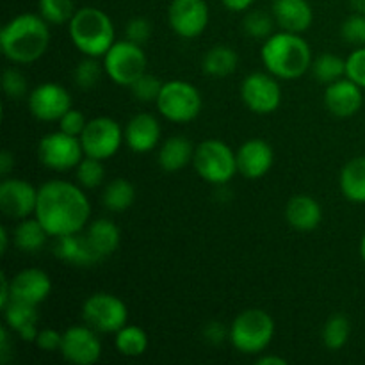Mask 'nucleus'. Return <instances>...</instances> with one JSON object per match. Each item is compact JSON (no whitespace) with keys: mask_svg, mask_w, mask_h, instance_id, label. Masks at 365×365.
<instances>
[{"mask_svg":"<svg viewBox=\"0 0 365 365\" xmlns=\"http://www.w3.org/2000/svg\"><path fill=\"white\" fill-rule=\"evenodd\" d=\"M34 216L50 237L57 239L86 230L91 217V203L78 184L48 180L38 187Z\"/></svg>","mask_w":365,"mask_h":365,"instance_id":"f257e3e1","label":"nucleus"},{"mask_svg":"<svg viewBox=\"0 0 365 365\" xmlns=\"http://www.w3.org/2000/svg\"><path fill=\"white\" fill-rule=\"evenodd\" d=\"M50 45V24L36 13L11 18L0 32V48L13 64H32L41 59Z\"/></svg>","mask_w":365,"mask_h":365,"instance_id":"f03ea898","label":"nucleus"},{"mask_svg":"<svg viewBox=\"0 0 365 365\" xmlns=\"http://www.w3.org/2000/svg\"><path fill=\"white\" fill-rule=\"evenodd\" d=\"M264 68L278 81H296L312 66V48L296 32L280 31L271 34L260 48Z\"/></svg>","mask_w":365,"mask_h":365,"instance_id":"7ed1b4c3","label":"nucleus"},{"mask_svg":"<svg viewBox=\"0 0 365 365\" xmlns=\"http://www.w3.org/2000/svg\"><path fill=\"white\" fill-rule=\"evenodd\" d=\"M71 43L82 56L100 57L114 45V24L106 11L98 7H82L75 11L68 24Z\"/></svg>","mask_w":365,"mask_h":365,"instance_id":"20e7f679","label":"nucleus"},{"mask_svg":"<svg viewBox=\"0 0 365 365\" xmlns=\"http://www.w3.org/2000/svg\"><path fill=\"white\" fill-rule=\"evenodd\" d=\"M274 337V319L262 309L242 310L230 324L228 341L242 355H259Z\"/></svg>","mask_w":365,"mask_h":365,"instance_id":"39448f33","label":"nucleus"},{"mask_svg":"<svg viewBox=\"0 0 365 365\" xmlns=\"http://www.w3.org/2000/svg\"><path fill=\"white\" fill-rule=\"evenodd\" d=\"M192 168L202 180L212 185H227L237 171V155L221 139H205L195 148Z\"/></svg>","mask_w":365,"mask_h":365,"instance_id":"423d86ee","label":"nucleus"},{"mask_svg":"<svg viewBox=\"0 0 365 365\" xmlns=\"http://www.w3.org/2000/svg\"><path fill=\"white\" fill-rule=\"evenodd\" d=\"M157 110L164 120L171 123H191L202 113V93L195 84L187 81L164 82L159 96H157Z\"/></svg>","mask_w":365,"mask_h":365,"instance_id":"0eeeda50","label":"nucleus"},{"mask_svg":"<svg viewBox=\"0 0 365 365\" xmlns=\"http://www.w3.org/2000/svg\"><path fill=\"white\" fill-rule=\"evenodd\" d=\"M106 75L118 86L130 88L141 75L146 73L148 59L138 43L128 41L127 38L121 41H114V45L107 50L102 57Z\"/></svg>","mask_w":365,"mask_h":365,"instance_id":"6e6552de","label":"nucleus"},{"mask_svg":"<svg viewBox=\"0 0 365 365\" xmlns=\"http://www.w3.org/2000/svg\"><path fill=\"white\" fill-rule=\"evenodd\" d=\"M82 319L98 334H116L128 323V309L118 296L95 292L82 305Z\"/></svg>","mask_w":365,"mask_h":365,"instance_id":"1a4fd4ad","label":"nucleus"},{"mask_svg":"<svg viewBox=\"0 0 365 365\" xmlns=\"http://www.w3.org/2000/svg\"><path fill=\"white\" fill-rule=\"evenodd\" d=\"M86 153L81 138L56 130L45 134L38 143V159L46 170L70 171L81 164Z\"/></svg>","mask_w":365,"mask_h":365,"instance_id":"9d476101","label":"nucleus"},{"mask_svg":"<svg viewBox=\"0 0 365 365\" xmlns=\"http://www.w3.org/2000/svg\"><path fill=\"white\" fill-rule=\"evenodd\" d=\"M125 141V128L114 118L96 116L88 121L81 134V143L88 157L107 160L118 153Z\"/></svg>","mask_w":365,"mask_h":365,"instance_id":"9b49d317","label":"nucleus"},{"mask_svg":"<svg viewBox=\"0 0 365 365\" xmlns=\"http://www.w3.org/2000/svg\"><path fill=\"white\" fill-rule=\"evenodd\" d=\"M241 98L255 114H271L282 106V88L269 71H253L241 84Z\"/></svg>","mask_w":365,"mask_h":365,"instance_id":"f8f14e48","label":"nucleus"},{"mask_svg":"<svg viewBox=\"0 0 365 365\" xmlns=\"http://www.w3.org/2000/svg\"><path fill=\"white\" fill-rule=\"evenodd\" d=\"M210 11L205 0H171L168 24L171 31L184 39H195L205 32Z\"/></svg>","mask_w":365,"mask_h":365,"instance_id":"ddd939ff","label":"nucleus"},{"mask_svg":"<svg viewBox=\"0 0 365 365\" xmlns=\"http://www.w3.org/2000/svg\"><path fill=\"white\" fill-rule=\"evenodd\" d=\"M73 107L70 91L57 82H43L29 93V110L45 123L59 121L66 110Z\"/></svg>","mask_w":365,"mask_h":365,"instance_id":"4468645a","label":"nucleus"},{"mask_svg":"<svg viewBox=\"0 0 365 365\" xmlns=\"http://www.w3.org/2000/svg\"><path fill=\"white\" fill-rule=\"evenodd\" d=\"M61 355L68 364L73 365H93L102 356V342L98 331L88 324L68 328L63 334L61 342Z\"/></svg>","mask_w":365,"mask_h":365,"instance_id":"2eb2a0df","label":"nucleus"},{"mask_svg":"<svg viewBox=\"0 0 365 365\" xmlns=\"http://www.w3.org/2000/svg\"><path fill=\"white\" fill-rule=\"evenodd\" d=\"M38 189L24 178L6 177L0 184V210L9 220H25L36 212Z\"/></svg>","mask_w":365,"mask_h":365,"instance_id":"dca6fc26","label":"nucleus"},{"mask_svg":"<svg viewBox=\"0 0 365 365\" xmlns=\"http://www.w3.org/2000/svg\"><path fill=\"white\" fill-rule=\"evenodd\" d=\"M235 155H237V171L248 180H259L266 177L274 163L273 146L257 138L242 143Z\"/></svg>","mask_w":365,"mask_h":365,"instance_id":"f3484780","label":"nucleus"},{"mask_svg":"<svg viewBox=\"0 0 365 365\" xmlns=\"http://www.w3.org/2000/svg\"><path fill=\"white\" fill-rule=\"evenodd\" d=\"M52 292V280L48 274L38 267H29L11 278V299L41 305Z\"/></svg>","mask_w":365,"mask_h":365,"instance_id":"a211bd4d","label":"nucleus"},{"mask_svg":"<svg viewBox=\"0 0 365 365\" xmlns=\"http://www.w3.org/2000/svg\"><path fill=\"white\" fill-rule=\"evenodd\" d=\"M324 106L337 118L355 116L364 106L362 88L348 77L328 84L324 89Z\"/></svg>","mask_w":365,"mask_h":365,"instance_id":"6ab92c4d","label":"nucleus"},{"mask_svg":"<svg viewBox=\"0 0 365 365\" xmlns=\"http://www.w3.org/2000/svg\"><path fill=\"white\" fill-rule=\"evenodd\" d=\"M53 255L75 267H93L100 260H103L100 253L93 248L84 230L57 237L56 246H53Z\"/></svg>","mask_w":365,"mask_h":365,"instance_id":"aec40b11","label":"nucleus"},{"mask_svg":"<svg viewBox=\"0 0 365 365\" xmlns=\"http://www.w3.org/2000/svg\"><path fill=\"white\" fill-rule=\"evenodd\" d=\"M271 14L280 31L303 34L314 24V9L309 0H273Z\"/></svg>","mask_w":365,"mask_h":365,"instance_id":"412c9836","label":"nucleus"},{"mask_svg":"<svg viewBox=\"0 0 365 365\" xmlns=\"http://www.w3.org/2000/svg\"><path fill=\"white\" fill-rule=\"evenodd\" d=\"M160 141V123L153 114L139 113L125 127V143L134 153H148Z\"/></svg>","mask_w":365,"mask_h":365,"instance_id":"4be33fe9","label":"nucleus"},{"mask_svg":"<svg viewBox=\"0 0 365 365\" xmlns=\"http://www.w3.org/2000/svg\"><path fill=\"white\" fill-rule=\"evenodd\" d=\"M2 312H4V321H6V327L9 328L13 334H16L18 337L25 342L36 341L39 331L38 305H31V303L11 299L9 305L4 307Z\"/></svg>","mask_w":365,"mask_h":365,"instance_id":"5701e85b","label":"nucleus"},{"mask_svg":"<svg viewBox=\"0 0 365 365\" xmlns=\"http://www.w3.org/2000/svg\"><path fill=\"white\" fill-rule=\"evenodd\" d=\"M285 220L294 230L312 232L323 221V207L309 195L292 196L285 207Z\"/></svg>","mask_w":365,"mask_h":365,"instance_id":"b1692460","label":"nucleus"},{"mask_svg":"<svg viewBox=\"0 0 365 365\" xmlns=\"http://www.w3.org/2000/svg\"><path fill=\"white\" fill-rule=\"evenodd\" d=\"M195 148L196 146H192V143L184 135L168 138L157 152L160 170L166 171V173H177V171L184 170L189 163H192Z\"/></svg>","mask_w":365,"mask_h":365,"instance_id":"393cba45","label":"nucleus"},{"mask_svg":"<svg viewBox=\"0 0 365 365\" xmlns=\"http://www.w3.org/2000/svg\"><path fill=\"white\" fill-rule=\"evenodd\" d=\"M86 235H88L89 242L93 245V248L100 253L102 259L113 255L118 248H120L121 242V232L116 225L110 220H95L93 223H89L86 227Z\"/></svg>","mask_w":365,"mask_h":365,"instance_id":"a878e982","label":"nucleus"},{"mask_svg":"<svg viewBox=\"0 0 365 365\" xmlns=\"http://www.w3.org/2000/svg\"><path fill=\"white\" fill-rule=\"evenodd\" d=\"M339 185L346 200L365 203V157H355L344 164Z\"/></svg>","mask_w":365,"mask_h":365,"instance_id":"bb28decb","label":"nucleus"},{"mask_svg":"<svg viewBox=\"0 0 365 365\" xmlns=\"http://www.w3.org/2000/svg\"><path fill=\"white\" fill-rule=\"evenodd\" d=\"M46 237H50L48 232L36 220V216L18 221L13 232L14 246L24 253H38L45 246Z\"/></svg>","mask_w":365,"mask_h":365,"instance_id":"cd10ccee","label":"nucleus"},{"mask_svg":"<svg viewBox=\"0 0 365 365\" xmlns=\"http://www.w3.org/2000/svg\"><path fill=\"white\" fill-rule=\"evenodd\" d=\"M239 66V56L232 46L216 45L203 56L202 68L209 77L223 78L234 73Z\"/></svg>","mask_w":365,"mask_h":365,"instance_id":"c85d7f7f","label":"nucleus"},{"mask_svg":"<svg viewBox=\"0 0 365 365\" xmlns=\"http://www.w3.org/2000/svg\"><path fill=\"white\" fill-rule=\"evenodd\" d=\"M135 200V189L127 178H114L103 187L102 203L110 212L121 214L132 207Z\"/></svg>","mask_w":365,"mask_h":365,"instance_id":"c756f323","label":"nucleus"},{"mask_svg":"<svg viewBox=\"0 0 365 365\" xmlns=\"http://www.w3.org/2000/svg\"><path fill=\"white\" fill-rule=\"evenodd\" d=\"M114 344L120 355L138 359L148 349V334L141 327L127 323L114 334Z\"/></svg>","mask_w":365,"mask_h":365,"instance_id":"7c9ffc66","label":"nucleus"},{"mask_svg":"<svg viewBox=\"0 0 365 365\" xmlns=\"http://www.w3.org/2000/svg\"><path fill=\"white\" fill-rule=\"evenodd\" d=\"M310 71L317 82L328 86L346 77V59L331 52H324L312 61Z\"/></svg>","mask_w":365,"mask_h":365,"instance_id":"2f4dec72","label":"nucleus"},{"mask_svg":"<svg viewBox=\"0 0 365 365\" xmlns=\"http://www.w3.org/2000/svg\"><path fill=\"white\" fill-rule=\"evenodd\" d=\"M351 335V323L344 314H335L324 323L323 331H321V341L323 346L330 351H339L344 348Z\"/></svg>","mask_w":365,"mask_h":365,"instance_id":"473e14b6","label":"nucleus"},{"mask_svg":"<svg viewBox=\"0 0 365 365\" xmlns=\"http://www.w3.org/2000/svg\"><path fill=\"white\" fill-rule=\"evenodd\" d=\"M274 21L273 14L262 9L246 11L245 20H242V31L253 39H262L266 41L271 34H274Z\"/></svg>","mask_w":365,"mask_h":365,"instance_id":"72a5a7b5","label":"nucleus"},{"mask_svg":"<svg viewBox=\"0 0 365 365\" xmlns=\"http://www.w3.org/2000/svg\"><path fill=\"white\" fill-rule=\"evenodd\" d=\"M103 73H106V68H103V63L100 61V57L84 56V59L78 61L77 66H75L73 82L77 84V88L88 91V89H93L95 86H98Z\"/></svg>","mask_w":365,"mask_h":365,"instance_id":"f704fd0d","label":"nucleus"},{"mask_svg":"<svg viewBox=\"0 0 365 365\" xmlns=\"http://www.w3.org/2000/svg\"><path fill=\"white\" fill-rule=\"evenodd\" d=\"M73 0H38V13L50 25H66L75 14Z\"/></svg>","mask_w":365,"mask_h":365,"instance_id":"c9c22d12","label":"nucleus"},{"mask_svg":"<svg viewBox=\"0 0 365 365\" xmlns=\"http://www.w3.org/2000/svg\"><path fill=\"white\" fill-rule=\"evenodd\" d=\"M102 163L103 160L86 155L81 160V164L75 168L77 184L82 189H96L103 184V180H106V170H103Z\"/></svg>","mask_w":365,"mask_h":365,"instance_id":"e433bc0d","label":"nucleus"},{"mask_svg":"<svg viewBox=\"0 0 365 365\" xmlns=\"http://www.w3.org/2000/svg\"><path fill=\"white\" fill-rule=\"evenodd\" d=\"M2 88L9 100H21L29 93L27 77L18 68H6L2 73Z\"/></svg>","mask_w":365,"mask_h":365,"instance_id":"4c0bfd02","label":"nucleus"},{"mask_svg":"<svg viewBox=\"0 0 365 365\" xmlns=\"http://www.w3.org/2000/svg\"><path fill=\"white\" fill-rule=\"evenodd\" d=\"M164 82H160L155 75L145 73L130 86L132 95H134L135 100L139 102H157V96H159L160 89H163Z\"/></svg>","mask_w":365,"mask_h":365,"instance_id":"58836bf2","label":"nucleus"},{"mask_svg":"<svg viewBox=\"0 0 365 365\" xmlns=\"http://www.w3.org/2000/svg\"><path fill=\"white\" fill-rule=\"evenodd\" d=\"M341 36L346 43L353 46L365 45V14L353 13L351 16L346 18L341 25Z\"/></svg>","mask_w":365,"mask_h":365,"instance_id":"ea45409f","label":"nucleus"},{"mask_svg":"<svg viewBox=\"0 0 365 365\" xmlns=\"http://www.w3.org/2000/svg\"><path fill=\"white\" fill-rule=\"evenodd\" d=\"M346 77L365 89V45L356 46L346 57Z\"/></svg>","mask_w":365,"mask_h":365,"instance_id":"a19ab883","label":"nucleus"},{"mask_svg":"<svg viewBox=\"0 0 365 365\" xmlns=\"http://www.w3.org/2000/svg\"><path fill=\"white\" fill-rule=\"evenodd\" d=\"M152 21L145 16H134L127 21L125 25V38L138 45H145L150 38H152Z\"/></svg>","mask_w":365,"mask_h":365,"instance_id":"79ce46f5","label":"nucleus"},{"mask_svg":"<svg viewBox=\"0 0 365 365\" xmlns=\"http://www.w3.org/2000/svg\"><path fill=\"white\" fill-rule=\"evenodd\" d=\"M88 121L89 120L86 118V114L82 113V110L73 109V107H71L70 110H66V113H64V116L61 118L57 123H59V130L61 132H64V134L75 135V138H81V134L84 132Z\"/></svg>","mask_w":365,"mask_h":365,"instance_id":"37998d69","label":"nucleus"},{"mask_svg":"<svg viewBox=\"0 0 365 365\" xmlns=\"http://www.w3.org/2000/svg\"><path fill=\"white\" fill-rule=\"evenodd\" d=\"M61 342H63V334H59L53 328H43L38 331V337H36L34 344L39 351L53 353L61 349Z\"/></svg>","mask_w":365,"mask_h":365,"instance_id":"c03bdc74","label":"nucleus"},{"mask_svg":"<svg viewBox=\"0 0 365 365\" xmlns=\"http://www.w3.org/2000/svg\"><path fill=\"white\" fill-rule=\"evenodd\" d=\"M202 335H203V341H205L207 344L220 346L228 339V335H230V328L225 327L221 321H209V323L203 327Z\"/></svg>","mask_w":365,"mask_h":365,"instance_id":"a18cd8bd","label":"nucleus"},{"mask_svg":"<svg viewBox=\"0 0 365 365\" xmlns=\"http://www.w3.org/2000/svg\"><path fill=\"white\" fill-rule=\"evenodd\" d=\"M11 334H13V331L7 327L0 328V364L4 365L9 364V360L13 359L14 355V342Z\"/></svg>","mask_w":365,"mask_h":365,"instance_id":"49530a36","label":"nucleus"},{"mask_svg":"<svg viewBox=\"0 0 365 365\" xmlns=\"http://www.w3.org/2000/svg\"><path fill=\"white\" fill-rule=\"evenodd\" d=\"M221 4L230 13H246V11L252 9L255 0H221Z\"/></svg>","mask_w":365,"mask_h":365,"instance_id":"de8ad7c7","label":"nucleus"},{"mask_svg":"<svg viewBox=\"0 0 365 365\" xmlns=\"http://www.w3.org/2000/svg\"><path fill=\"white\" fill-rule=\"evenodd\" d=\"M13 168H14V155L9 152V150H2V153H0V175H2L4 178L9 177Z\"/></svg>","mask_w":365,"mask_h":365,"instance_id":"09e8293b","label":"nucleus"},{"mask_svg":"<svg viewBox=\"0 0 365 365\" xmlns=\"http://www.w3.org/2000/svg\"><path fill=\"white\" fill-rule=\"evenodd\" d=\"M0 284H2V291H0V309H4L11 302V278H7L6 273H2L0 274Z\"/></svg>","mask_w":365,"mask_h":365,"instance_id":"8fccbe9b","label":"nucleus"},{"mask_svg":"<svg viewBox=\"0 0 365 365\" xmlns=\"http://www.w3.org/2000/svg\"><path fill=\"white\" fill-rule=\"evenodd\" d=\"M257 364L259 365H287V360L282 359V356L277 355H264L260 359H257Z\"/></svg>","mask_w":365,"mask_h":365,"instance_id":"3c124183","label":"nucleus"},{"mask_svg":"<svg viewBox=\"0 0 365 365\" xmlns=\"http://www.w3.org/2000/svg\"><path fill=\"white\" fill-rule=\"evenodd\" d=\"M7 246H9V232L6 227H2L0 228V252L6 253Z\"/></svg>","mask_w":365,"mask_h":365,"instance_id":"603ef678","label":"nucleus"},{"mask_svg":"<svg viewBox=\"0 0 365 365\" xmlns=\"http://www.w3.org/2000/svg\"><path fill=\"white\" fill-rule=\"evenodd\" d=\"M349 4H351V7L356 13L365 14V0H349Z\"/></svg>","mask_w":365,"mask_h":365,"instance_id":"864d4df0","label":"nucleus"},{"mask_svg":"<svg viewBox=\"0 0 365 365\" xmlns=\"http://www.w3.org/2000/svg\"><path fill=\"white\" fill-rule=\"evenodd\" d=\"M360 257H362V260L365 262V232H364L362 239H360Z\"/></svg>","mask_w":365,"mask_h":365,"instance_id":"5fc2aeb1","label":"nucleus"}]
</instances>
